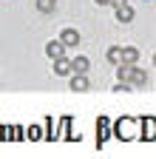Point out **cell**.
<instances>
[{
	"instance_id": "cell-1",
	"label": "cell",
	"mask_w": 156,
	"mask_h": 159,
	"mask_svg": "<svg viewBox=\"0 0 156 159\" xmlns=\"http://www.w3.org/2000/svg\"><path fill=\"white\" fill-rule=\"evenodd\" d=\"M119 83H128V85H136V88H142V85H148V74L142 71V68H136V66H125V63H119Z\"/></svg>"
},
{
	"instance_id": "cell-2",
	"label": "cell",
	"mask_w": 156,
	"mask_h": 159,
	"mask_svg": "<svg viewBox=\"0 0 156 159\" xmlns=\"http://www.w3.org/2000/svg\"><path fill=\"white\" fill-rule=\"evenodd\" d=\"M60 43H63L65 48L80 46V31H77V29H63V34H60Z\"/></svg>"
},
{
	"instance_id": "cell-3",
	"label": "cell",
	"mask_w": 156,
	"mask_h": 159,
	"mask_svg": "<svg viewBox=\"0 0 156 159\" xmlns=\"http://www.w3.org/2000/svg\"><path fill=\"white\" fill-rule=\"evenodd\" d=\"M119 63H125V66H136V63H139V51H136V48H119Z\"/></svg>"
},
{
	"instance_id": "cell-4",
	"label": "cell",
	"mask_w": 156,
	"mask_h": 159,
	"mask_svg": "<svg viewBox=\"0 0 156 159\" xmlns=\"http://www.w3.org/2000/svg\"><path fill=\"white\" fill-rule=\"evenodd\" d=\"M46 54H48L51 60H57V57H65V46L60 43V40H51V43L46 46Z\"/></svg>"
},
{
	"instance_id": "cell-5",
	"label": "cell",
	"mask_w": 156,
	"mask_h": 159,
	"mask_svg": "<svg viewBox=\"0 0 156 159\" xmlns=\"http://www.w3.org/2000/svg\"><path fill=\"white\" fill-rule=\"evenodd\" d=\"M68 63H71V71H74V74H85L88 66H91L88 57H74V60H68Z\"/></svg>"
},
{
	"instance_id": "cell-6",
	"label": "cell",
	"mask_w": 156,
	"mask_h": 159,
	"mask_svg": "<svg viewBox=\"0 0 156 159\" xmlns=\"http://www.w3.org/2000/svg\"><path fill=\"white\" fill-rule=\"evenodd\" d=\"M68 85H71V91H85V88H88V77H85V74H74Z\"/></svg>"
},
{
	"instance_id": "cell-7",
	"label": "cell",
	"mask_w": 156,
	"mask_h": 159,
	"mask_svg": "<svg viewBox=\"0 0 156 159\" xmlns=\"http://www.w3.org/2000/svg\"><path fill=\"white\" fill-rule=\"evenodd\" d=\"M116 20H119V23H131L133 20V9L125 3V6H116Z\"/></svg>"
},
{
	"instance_id": "cell-8",
	"label": "cell",
	"mask_w": 156,
	"mask_h": 159,
	"mask_svg": "<svg viewBox=\"0 0 156 159\" xmlns=\"http://www.w3.org/2000/svg\"><path fill=\"white\" fill-rule=\"evenodd\" d=\"M54 71H57V74H68V71H71V63H68L65 57H57V60H54Z\"/></svg>"
},
{
	"instance_id": "cell-9",
	"label": "cell",
	"mask_w": 156,
	"mask_h": 159,
	"mask_svg": "<svg viewBox=\"0 0 156 159\" xmlns=\"http://www.w3.org/2000/svg\"><path fill=\"white\" fill-rule=\"evenodd\" d=\"M54 6H57L54 0H37V9H40L43 14H51V11H54Z\"/></svg>"
},
{
	"instance_id": "cell-10",
	"label": "cell",
	"mask_w": 156,
	"mask_h": 159,
	"mask_svg": "<svg viewBox=\"0 0 156 159\" xmlns=\"http://www.w3.org/2000/svg\"><path fill=\"white\" fill-rule=\"evenodd\" d=\"M26 136L31 139V142H34V139H40V136H43V131H40V125H29V131H26Z\"/></svg>"
},
{
	"instance_id": "cell-11",
	"label": "cell",
	"mask_w": 156,
	"mask_h": 159,
	"mask_svg": "<svg viewBox=\"0 0 156 159\" xmlns=\"http://www.w3.org/2000/svg\"><path fill=\"white\" fill-rule=\"evenodd\" d=\"M108 60L114 66H119V46H114V48H108Z\"/></svg>"
},
{
	"instance_id": "cell-12",
	"label": "cell",
	"mask_w": 156,
	"mask_h": 159,
	"mask_svg": "<svg viewBox=\"0 0 156 159\" xmlns=\"http://www.w3.org/2000/svg\"><path fill=\"white\" fill-rule=\"evenodd\" d=\"M125 3H128V0H111V6H114V9H116V6H125Z\"/></svg>"
},
{
	"instance_id": "cell-13",
	"label": "cell",
	"mask_w": 156,
	"mask_h": 159,
	"mask_svg": "<svg viewBox=\"0 0 156 159\" xmlns=\"http://www.w3.org/2000/svg\"><path fill=\"white\" fill-rule=\"evenodd\" d=\"M96 6H111V0H94Z\"/></svg>"
},
{
	"instance_id": "cell-14",
	"label": "cell",
	"mask_w": 156,
	"mask_h": 159,
	"mask_svg": "<svg viewBox=\"0 0 156 159\" xmlns=\"http://www.w3.org/2000/svg\"><path fill=\"white\" fill-rule=\"evenodd\" d=\"M153 66H156V54H153Z\"/></svg>"
},
{
	"instance_id": "cell-15",
	"label": "cell",
	"mask_w": 156,
	"mask_h": 159,
	"mask_svg": "<svg viewBox=\"0 0 156 159\" xmlns=\"http://www.w3.org/2000/svg\"><path fill=\"white\" fill-rule=\"evenodd\" d=\"M54 3H57V0H54Z\"/></svg>"
}]
</instances>
